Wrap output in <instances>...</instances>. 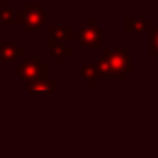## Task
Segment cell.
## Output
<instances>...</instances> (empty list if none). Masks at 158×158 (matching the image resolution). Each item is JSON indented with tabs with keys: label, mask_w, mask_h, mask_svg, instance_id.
I'll list each match as a JSON object with an SVG mask.
<instances>
[{
	"label": "cell",
	"mask_w": 158,
	"mask_h": 158,
	"mask_svg": "<svg viewBox=\"0 0 158 158\" xmlns=\"http://www.w3.org/2000/svg\"><path fill=\"white\" fill-rule=\"evenodd\" d=\"M95 70L99 75H116L123 78L127 72H133V61L121 48L106 49L102 58L95 63Z\"/></svg>",
	"instance_id": "cell-1"
},
{
	"label": "cell",
	"mask_w": 158,
	"mask_h": 158,
	"mask_svg": "<svg viewBox=\"0 0 158 158\" xmlns=\"http://www.w3.org/2000/svg\"><path fill=\"white\" fill-rule=\"evenodd\" d=\"M19 24L24 26L27 31H39L46 24V10L36 2H29L22 10H17Z\"/></svg>",
	"instance_id": "cell-2"
},
{
	"label": "cell",
	"mask_w": 158,
	"mask_h": 158,
	"mask_svg": "<svg viewBox=\"0 0 158 158\" xmlns=\"http://www.w3.org/2000/svg\"><path fill=\"white\" fill-rule=\"evenodd\" d=\"M114 2H123V0H114Z\"/></svg>",
	"instance_id": "cell-10"
},
{
	"label": "cell",
	"mask_w": 158,
	"mask_h": 158,
	"mask_svg": "<svg viewBox=\"0 0 158 158\" xmlns=\"http://www.w3.org/2000/svg\"><path fill=\"white\" fill-rule=\"evenodd\" d=\"M73 39H77L80 44L87 48H100L102 46V29L95 24V19L89 17L85 27H80L77 32H73Z\"/></svg>",
	"instance_id": "cell-3"
},
{
	"label": "cell",
	"mask_w": 158,
	"mask_h": 158,
	"mask_svg": "<svg viewBox=\"0 0 158 158\" xmlns=\"http://www.w3.org/2000/svg\"><path fill=\"white\" fill-rule=\"evenodd\" d=\"M148 32H150V46H148V53H150V56H156L158 58V27L156 26H150Z\"/></svg>",
	"instance_id": "cell-9"
},
{
	"label": "cell",
	"mask_w": 158,
	"mask_h": 158,
	"mask_svg": "<svg viewBox=\"0 0 158 158\" xmlns=\"http://www.w3.org/2000/svg\"><path fill=\"white\" fill-rule=\"evenodd\" d=\"M17 55H22V49L19 48L17 44H4L0 48V56L9 61V60H14Z\"/></svg>",
	"instance_id": "cell-8"
},
{
	"label": "cell",
	"mask_w": 158,
	"mask_h": 158,
	"mask_svg": "<svg viewBox=\"0 0 158 158\" xmlns=\"http://www.w3.org/2000/svg\"><path fill=\"white\" fill-rule=\"evenodd\" d=\"M156 60H158V58H156Z\"/></svg>",
	"instance_id": "cell-12"
},
{
	"label": "cell",
	"mask_w": 158,
	"mask_h": 158,
	"mask_svg": "<svg viewBox=\"0 0 158 158\" xmlns=\"http://www.w3.org/2000/svg\"><path fill=\"white\" fill-rule=\"evenodd\" d=\"M49 48H51V51H53V56L58 60V63H61L66 56H72V49L63 46V43H53L51 41L49 43Z\"/></svg>",
	"instance_id": "cell-7"
},
{
	"label": "cell",
	"mask_w": 158,
	"mask_h": 158,
	"mask_svg": "<svg viewBox=\"0 0 158 158\" xmlns=\"http://www.w3.org/2000/svg\"><path fill=\"white\" fill-rule=\"evenodd\" d=\"M0 5H2V0H0Z\"/></svg>",
	"instance_id": "cell-11"
},
{
	"label": "cell",
	"mask_w": 158,
	"mask_h": 158,
	"mask_svg": "<svg viewBox=\"0 0 158 158\" xmlns=\"http://www.w3.org/2000/svg\"><path fill=\"white\" fill-rule=\"evenodd\" d=\"M124 31L127 32V34H139V32H144L150 29V22L146 21L144 17H126V21H124Z\"/></svg>",
	"instance_id": "cell-4"
},
{
	"label": "cell",
	"mask_w": 158,
	"mask_h": 158,
	"mask_svg": "<svg viewBox=\"0 0 158 158\" xmlns=\"http://www.w3.org/2000/svg\"><path fill=\"white\" fill-rule=\"evenodd\" d=\"M0 24H19L17 12L12 10V7L7 2H2L0 5Z\"/></svg>",
	"instance_id": "cell-6"
},
{
	"label": "cell",
	"mask_w": 158,
	"mask_h": 158,
	"mask_svg": "<svg viewBox=\"0 0 158 158\" xmlns=\"http://www.w3.org/2000/svg\"><path fill=\"white\" fill-rule=\"evenodd\" d=\"M49 34H51L53 43H65L66 39L73 38L72 26H51L49 27Z\"/></svg>",
	"instance_id": "cell-5"
}]
</instances>
